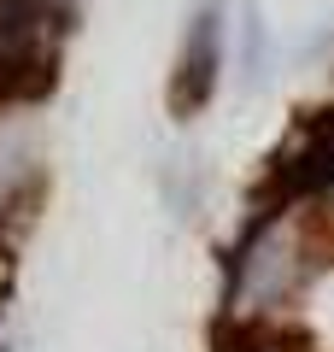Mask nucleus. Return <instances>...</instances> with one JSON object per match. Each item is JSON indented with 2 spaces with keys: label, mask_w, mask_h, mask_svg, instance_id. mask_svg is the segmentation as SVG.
Here are the masks:
<instances>
[{
  "label": "nucleus",
  "mask_w": 334,
  "mask_h": 352,
  "mask_svg": "<svg viewBox=\"0 0 334 352\" xmlns=\"http://www.w3.org/2000/svg\"><path fill=\"white\" fill-rule=\"evenodd\" d=\"M217 65H223V12L205 6L188 30V47H182V65L170 76V112L176 118H199L217 94Z\"/></svg>",
  "instance_id": "obj_1"
}]
</instances>
